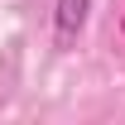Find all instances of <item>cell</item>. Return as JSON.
<instances>
[{
  "mask_svg": "<svg viewBox=\"0 0 125 125\" xmlns=\"http://www.w3.org/2000/svg\"><path fill=\"white\" fill-rule=\"evenodd\" d=\"M87 10H92V0H58V10H53V34H58V48H67V43L82 34Z\"/></svg>",
  "mask_w": 125,
  "mask_h": 125,
  "instance_id": "1",
  "label": "cell"
}]
</instances>
